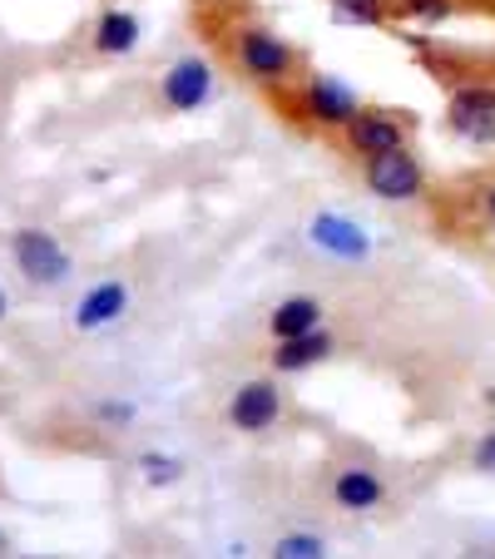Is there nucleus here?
Returning <instances> with one entry per match:
<instances>
[{"label": "nucleus", "instance_id": "1", "mask_svg": "<svg viewBox=\"0 0 495 559\" xmlns=\"http://www.w3.org/2000/svg\"><path fill=\"white\" fill-rule=\"evenodd\" d=\"M233 64H238L243 80H254V85H268V90H287L297 80V45L287 35H278L273 25L254 21V25H238L233 31Z\"/></svg>", "mask_w": 495, "mask_h": 559}, {"label": "nucleus", "instance_id": "2", "mask_svg": "<svg viewBox=\"0 0 495 559\" xmlns=\"http://www.w3.org/2000/svg\"><path fill=\"white\" fill-rule=\"evenodd\" d=\"M293 109L307 119V124H317L322 134H342V129L357 119V109H362V95L342 80V74H327V70H313L297 85V95H293Z\"/></svg>", "mask_w": 495, "mask_h": 559}, {"label": "nucleus", "instance_id": "3", "mask_svg": "<svg viewBox=\"0 0 495 559\" xmlns=\"http://www.w3.org/2000/svg\"><path fill=\"white\" fill-rule=\"evenodd\" d=\"M11 263L31 287H64L74 273L70 248L50 228H15L11 233Z\"/></svg>", "mask_w": 495, "mask_h": 559}, {"label": "nucleus", "instance_id": "4", "mask_svg": "<svg viewBox=\"0 0 495 559\" xmlns=\"http://www.w3.org/2000/svg\"><path fill=\"white\" fill-rule=\"evenodd\" d=\"M362 183H367V193H377L387 203H416L426 193V164L411 154V144H401L367 158L362 164Z\"/></svg>", "mask_w": 495, "mask_h": 559}, {"label": "nucleus", "instance_id": "5", "mask_svg": "<svg viewBox=\"0 0 495 559\" xmlns=\"http://www.w3.org/2000/svg\"><path fill=\"white\" fill-rule=\"evenodd\" d=\"M411 134V119H401V109H381V105H362L357 119L342 129V154H352L357 164L387 154V148H401Z\"/></svg>", "mask_w": 495, "mask_h": 559}, {"label": "nucleus", "instance_id": "6", "mask_svg": "<svg viewBox=\"0 0 495 559\" xmlns=\"http://www.w3.org/2000/svg\"><path fill=\"white\" fill-rule=\"evenodd\" d=\"M446 124L465 144H495V85L485 80H465L446 99Z\"/></svg>", "mask_w": 495, "mask_h": 559}, {"label": "nucleus", "instance_id": "7", "mask_svg": "<svg viewBox=\"0 0 495 559\" xmlns=\"http://www.w3.org/2000/svg\"><path fill=\"white\" fill-rule=\"evenodd\" d=\"M213 99V64L203 55H184L158 74V105L169 115H193Z\"/></svg>", "mask_w": 495, "mask_h": 559}, {"label": "nucleus", "instance_id": "8", "mask_svg": "<svg viewBox=\"0 0 495 559\" xmlns=\"http://www.w3.org/2000/svg\"><path fill=\"white\" fill-rule=\"evenodd\" d=\"M307 243L327 253L332 263H367L372 258V233L347 213H313L307 218Z\"/></svg>", "mask_w": 495, "mask_h": 559}, {"label": "nucleus", "instance_id": "9", "mask_svg": "<svg viewBox=\"0 0 495 559\" xmlns=\"http://www.w3.org/2000/svg\"><path fill=\"white\" fill-rule=\"evenodd\" d=\"M283 421V391L278 381L258 377V381H243L238 391L228 396V426L243 436H263Z\"/></svg>", "mask_w": 495, "mask_h": 559}, {"label": "nucleus", "instance_id": "10", "mask_svg": "<svg viewBox=\"0 0 495 559\" xmlns=\"http://www.w3.org/2000/svg\"><path fill=\"white\" fill-rule=\"evenodd\" d=\"M125 312H129V283L125 277H105V283H95L74 302L70 322L80 332H99V328H109V322H119Z\"/></svg>", "mask_w": 495, "mask_h": 559}, {"label": "nucleus", "instance_id": "11", "mask_svg": "<svg viewBox=\"0 0 495 559\" xmlns=\"http://www.w3.org/2000/svg\"><path fill=\"white\" fill-rule=\"evenodd\" d=\"M381 500H387V480L372 465H342V471H332V506L338 510L362 515V510H377Z\"/></svg>", "mask_w": 495, "mask_h": 559}, {"label": "nucleus", "instance_id": "12", "mask_svg": "<svg viewBox=\"0 0 495 559\" xmlns=\"http://www.w3.org/2000/svg\"><path fill=\"white\" fill-rule=\"evenodd\" d=\"M139 35H144L139 15L109 5V11L95 21V31H90V45H95V55H109V60H119V55H134L139 50Z\"/></svg>", "mask_w": 495, "mask_h": 559}, {"label": "nucleus", "instance_id": "13", "mask_svg": "<svg viewBox=\"0 0 495 559\" xmlns=\"http://www.w3.org/2000/svg\"><path fill=\"white\" fill-rule=\"evenodd\" d=\"M327 357H332V337H327V328L303 332V337H287V342H273V371L278 377L313 371L317 361H327Z\"/></svg>", "mask_w": 495, "mask_h": 559}, {"label": "nucleus", "instance_id": "14", "mask_svg": "<svg viewBox=\"0 0 495 559\" xmlns=\"http://www.w3.org/2000/svg\"><path fill=\"white\" fill-rule=\"evenodd\" d=\"M322 328V302L307 293L297 297H283V302L268 312V332H273V342H287V337H303V332H317Z\"/></svg>", "mask_w": 495, "mask_h": 559}, {"label": "nucleus", "instance_id": "15", "mask_svg": "<svg viewBox=\"0 0 495 559\" xmlns=\"http://www.w3.org/2000/svg\"><path fill=\"white\" fill-rule=\"evenodd\" d=\"M332 15L347 25H372V31H381V25L391 21V0H332Z\"/></svg>", "mask_w": 495, "mask_h": 559}, {"label": "nucleus", "instance_id": "16", "mask_svg": "<svg viewBox=\"0 0 495 559\" xmlns=\"http://www.w3.org/2000/svg\"><path fill=\"white\" fill-rule=\"evenodd\" d=\"M139 471H144V480H149V486H174V480H184V471H189V465H184L179 455L144 451V455H139Z\"/></svg>", "mask_w": 495, "mask_h": 559}, {"label": "nucleus", "instance_id": "17", "mask_svg": "<svg viewBox=\"0 0 495 559\" xmlns=\"http://www.w3.org/2000/svg\"><path fill=\"white\" fill-rule=\"evenodd\" d=\"M391 11H397V15H406V21L436 25V21H451L456 0H391Z\"/></svg>", "mask_w": 495, "mask_h": 559}, {"label": "nucleus", "instance_id": "18", "mask_svg": "<svg viewBox=\"0 0 495 559\" xmlns=\"http://www.w3.org/2000/svg\"><path fill=\"white\" fill-rule=\"evenodd\" d=\"M273 555L278 559H322L327 555V539L322 535H278V545H273Z\"/></svg>", "mask_w": 495, "mask_h": 559}, {"label": "nucleus", "instance_id": "19", "mask_svg": "<svg viewBox=\"0 0 495 559\" xmlns=\"http://www.w3.org/2000/svg\"><path fill=\"white\" fill-rule=\"evenodd\" d=\"M134 416H139V406L125 402V396H109V402L95 406V421H105V426H134Z\"/></svg>", "mask_w": 495, "mask_h": 559}, {"label": "nucleus", "instance_id": "20", "mask_svg": "<svg viewBox=\"0 0 495 559\" xmlns=\"http://www.w3.org/2000/svg\"><path fill=\"white\" fill-rule=\"evenodd\" d=\"M471 461H475V471H485V475H495V431H485L481 441L471 445Z\"/></svg>", "mask_w": 495, "mask_h": 559}, {"label": "nucleus", "instance_id": "21", "mask_svg": "<svg viewBox=\"0 0 495 559\" xmlns=\"http://www.w3.org/2000/svg\"><path fill=\"white\" fill-rule=\"evenodd\" d=\"M481 213L495 223V183H485V189H481Z\"/></svg>", "mask_w": 495, "mask_h": 559}, {"label": "nucleus", "instance_id": "22", "mask_svg": "<svg viewBox=\"0 0 495 559\" xmlns=\"http://www.w3.org/2000/svg\"><path fill=\"white\" fill-rule=\"evenodd\" d=\"M5 312H11V297H5V287H0V322H5Z\"/></svg>", "mask_w": 495, "mask_h": 559}, {"label": "nucleus", "instance_id": "23", "mask_svg": "<svg viewBox=\"0 0 495 559\" xmlns=\"http://www.w3.org/2000/svg\"><path fill=\"white\" fill-rule=\"evenodd\" d=\"M0 555H11V535L5 530H0Z\"/></svg>", "mask_w": 495, "mask_h": 559}]
</instances>
